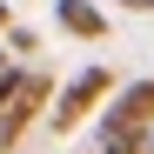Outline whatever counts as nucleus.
<instances>
[{"instance_id": "nucleus-7", "label": "nucleus", "mask_w": 154, "mask_h": 154, "mask_svg": "<svg viewBox=\"0 0 154 154\" xmlns=\"http://www.w3.org/2000/svg\"><path fill=\"white\" fill-rule=\"evenodd\" d=\"M7 67H14V60H7V54H0V81H7Z\"/></svg>"}, {"instance_id": "nucleus-4", "label": "nucleus", "mask_w": 154, "mask_h": 154, "mask_svg": "<svg viewBox=\"0 0 154 154\" xmlns=\"http://www.w3.org/2000/svg\"><path fill=\"white\" fill-rule=\"evenodd\" d=\"M54 20H60L67 34H81V40H100V34H107V14H100V7H87V0H60V7H54Z\"/></svg>"}, {"instance_id": "nucleus-6", "label": "nucleus", "mask_w": 154, "mask_h": 154, "mask_svg": "<svg viewBox=\"0 0 154 154\" xmlns=\"http://www.w3.org/2000/svg\"><path fill=\"white\" fill-rule=\"evenodd\" d=\"M121 7H147V14H154V0H121Z\"/></svg>"}, {"instance_id": "nucleus-8", "label": "nucleus", "mask_w": 154, "mask_h": 154, "mask_svg": "<svg viewBox=\"0 0 154 154\" xmlns=\"http://www.w3.org/2000/svg\"><path fill=\"white\" fill-rule=\"evenodd\" d=\"M0 34H7V7H0Z\"/></svg>"}, {"instance_id": "nucleus-5", "label": "nucleus", "mask_w": 154, "mask_h": 154, "mask_svg": "<svg viewBox=\"0 0 154 154\" xmlns=\"http://www.w3.org/2000/svg\"><path fill=\"white\" fill-rule=\"evenodd\" d=\"M107 154H147V134H127V141H107Z\"/></svg>"}, {"instance_id": "nucleus-1", "label": "nucleus", "mask_w": 154, "mask_h": 154, "mask_svg": "<svg viewBox=\"0 0 154 154\" xmlns=\"http://www.w3.org/2000/svg\"><path fill=\"white\" fill-rule=\"evenodd\" d=\"M154 121V81H127L121 100L100 114V141H127V134H147Z\"/></svg>"}, {"instance_id": "nucleus-2", "label": "nucleus", "mask_w": 154, "mask_h": 154, "mask_svg": "<svg viewBox=\"0 0 154 154\" xmlns=\"http://www.w3.org/2000/svg\"><path fill=\"white\" fill-rule=\"evenodd\" d=\"M114 87V74L107 67H81V74H74V81L60 87V107H54V127H60V134H67V127H81L94 107H100V94H107Z\"/></svg>"}, {"instance_id": "nucleus-3", "label": "nucleus", "mask_w": 154, "mask_h": 154, "mask_svg": "<svg viewBox=\"0 0 154 154\" xmlns=\"http://www.w3.org/2000/svg\"><path fill=\"white\" fill-rule=\"evenodd\" d=\"M47 94H54V81H47V74H27V81H20V94L0 107V147H14L20 134H27V121L47 107Z\"/></svg>"}]
</instances>
